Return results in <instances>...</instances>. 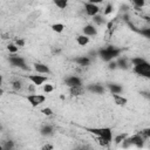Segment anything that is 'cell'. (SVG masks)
Wrapping results in <instances>:
<instances>
[{
	"mask_svg": "<svg viewBox=\"0 0 150 150\" xmlns=\"http://www.w3.org/2000/svg\"><path fill=\"white\" fill-rule=\"evenodd\" d=\"M87 130L90 131L91 134L96 135L97 137L103 138L108 142H111V139H112V132H111L110 128H89Z\"/></svg>",
	"mask_w": 150,
	"mask_h": 150,
	"instance_id": "cell-1",
	"label": "cell"
},
{
	"mask_svg": "<svg viewBox=\"0 0 150 150\" xmlns=\"http://www.w3.org/2000/svg\"><path fill=\"white\" fill-rule=\"evenodd\" d=\"M120 54V49H115L114 47L109 46L108 48H104L100 52V56L104 60V61H111L114 57L118 56Z\"/></svg>",
	"mask_w": 150,
	"mask_h": 150,
	"instance_id": "cell-2",
	"label": "cell"
},
{
	"mask_svg": "<svg viewBox=\"0 0 150 150\" xmlns=\"http://www.w3.org/2000/svg\"><path fill=\"white\" fill-rule=\"evenodd\" d=\"M134 71L141 76H144V77H150V64L144 61L139 64H135L134 66Z\"/></svg>",
	"mask_w": 150,
	"mask_h": 150,
	"instance_id": "cell-3",
	"label": "cell"
},
{
	"mask_svg": "<svg viewBox=\"0 0 150 150\" xmlns=\"http://www.w3.org/2000/svg\"><path fill=\"white\" fill-rule=\"evenodd\" d=\"M27 100H28V102H29L33 107H38V105H40L41 103L45 102L46 97H45L43 95L33 94V95H28V96H27Z\"/></svg>",
	"mask_w": 150,
	"mask_h": 150,
	"instance_id": "cell-4",
	"label": "cell"
},
{
	"mask_svg": "<svg viewBox=\"0 0 150 150\" xmlns=\"http://www.w3.org/2000/svg\"><path fill=\"white\" fill-rule=\"evenodd\" d=\"M84 9H86V13H87L89 16H94V15L98 14V12H100L98 6L95 5V4H90V2H87V4L84 5Z\"/></svg>",
	"mask_w": 150,
	"mask_h": 150,
	"instance_id": "cell-5",
	"label": "cell"
},
{
	"mask_svg": "<svg viewBox=\"0 0 150 150\" xmlns=\"http://www.w3.org/2000/svg\"><path fill=\"white\" fill-rule=\"evenodd\" d=\"M9 62L13 64V66H16V67H20L22 69H27L26 67V63H25V60L21 57V56H16V55H13L9 57Z\"/></svg>",
	"mask_w": 150,
	"mask_h": 150,
	"instance_id": "cell-6",
	"label": "cell"
},
{
	"mask_svg": "<svg viewBox=\"0 0 150 150\" xmlns=\"http://www.w3.org/2000/svg\"><path fill=\"white\" fill-rule=\"evenodd\" d=\"M28 80L32 81V83L34 86H41L42 83H45L47 81V76H42V75H29Z\"/></svg>",
	"mask_w": 150,
	"mask_h": 150,
	"instance_id": "cell-7",
	"label": "cell"
},
{
	"mask_svg": "<svg viewBox=\"0 0 150 150\" xmlns=\"http://www.w3.org/2000/svg\"><path fill=\"white\" fill-rule=\"evenodd\" d=\"M34 69L38 73H40V74H49L50 73L49 67L46 66V64H43V63H35L34 64Z\"/></svg>",
	"mask_w": 150,
	"mask_h": 150,
	"instance_id": "cell-8",
	"label": "cell"
},
{
	"mask_svg": "<svg viewBox=\"0 0 150 150\" xmlns=\"http://www.w3.org/2000/svg\"><path fill=\"white\" fill-rule=\"evenodd\" d=\"M66 83H67V86H69V87L82 86V81H81V79L77 77V76H70V77H68V79L66 80Z\"/></svg>",
	"mask_w": 150,
	"mask_h": 150,
	"instance_id": "cell-9",
	"label": "cell"
},
{
	"mask_svg": "<svg viewBox=\"0 0 150 150\" xmlns=\"http://www.w3.org/2000/svg\"><path fill=\"white\" fill-rule=\"evenodd\" d=\"M82 30H83V34L87 35V36H94V35H96V33H97L96 28H95L93 25H87V26H84V28H83Z\"/></svg>",
	"mask_w": 150,
	"mask_h": 150,
	"instance_id": "cell-10",
	"label": "cell"
},
{
	"mask_svg": "<svg viewBox=\"0 0 150 150\" xmlns=\"http://www.w3.org/2000/svg\"><path fill=\"white\" fill-rule=\"evenodd\" d=\"M69 91H70V95L73 96H79V95H82L84 89L82 86H74V87H69Z\"/></svg>",
	"mask_w": 150,
	"mask_h": 150,
	"instance_id": "cell-11",
	"label": "cell"
},
{
	"mask_svg": "<svg viewBox=\"0 0 150 150\" xmlns=\"http://www.w3.org/2000/svg\"><path fill=\"white\" fill-rule=\"evenodd\" d=\"M112 98H114V101H115V103L117 105H125L127 102H128V100L125 97H123V96H121L118 94H112Z\"/></svg>",
	"mask_w": 150,
	"mask_h": 150,
	"instance_id": "cell-12",
	"label": "cell"
},
{
	"mask_svg": "<svg viewBox=\"0 0 150 150\" xmlns=\"http://www.w3.org/2000/svg\"><path fill=\"white\" fill-rule=\"evenodd\" d=\"M76 42L80 46H86V45L89 43V36H87L84 34L83 35H79V36H76Z\"/></svg>",
	"mask_w": 150,
	"mask_h": 150,
	"instance_id": "cell-13",
	"label": "cell"
},
{
	"mask_svg": "<svg viewBox=\"0 0 150 150\" xmlns=\"http://www.w3.org/2000/svg\"><path fill=\"white\" fill-rule=\"evenodd\" d=\"M75 62L79 63V64H81V66H88L90 63V60L87 56H79V57L75 59Z\"/></svg>",
	"mask_w": 150,
	"mask_h": 150,
	"instance_id": "cell-14",
	"label": "cell"
},
{
	"mask_svg": "<svg viewBox=\"0 0 150 150\" xmlns=\"http://www.w3.org/2000/svg\"><path fill=\"white\" fill-rule=\"evenodd\" d=\"M88 89H89L90 91L96 93V94H102L103 90H104L103 87L100 86V84H90V86H88Z\"/></svg>",
	"mask_w": 150,
	"mask_h": 150,
	"instance_id": "cell-15",
	"label": "cell"
},
{
	"mask_svg": "<svg viewBox=\"0 0 150 150\" xmlns=\"http://www.w3.org/2000/svg\"><path fill=\"white\" fill-rule=\"evenodd\" d=\"M40 132H41L43 136H49V135L53 134V128H52L50 125H43V127L41 128Z\"/></svg>",
	"mask_w": 150,
	"mask_h": 150,
	"instance_id": "cell-16",
	"label": "cell"
},
{
	"mask_svg": "<svg viewBox=\"0 0 150 150\" xmlns=\"http://www.w3.org/2000/svg\"><path fill=\"white\" fill-rule=\"evenodd\" d=\"M53 2L55 4L56 7H59L60 9H64L68 6V0H53Z\"/></svg>",
	"mask_w": 150,
	"mask_h": 150,
	"instance_id": "cell-17",
	"label": "cell"
},
{
	"mask_svg": "<svg viewBox=\"0 0 150 150\" xmlns=\"http://www.w3.org/2000/svg\"><path fill=\"white\" fill-rule=\"evenodd\" d=\"M52 29L56 33H62L64 29V25L63 23H54V25H52Z\"/></svg>",
	"mask_w": 150,
	"mask_h": 150,
	"instance_id": "cell-18",
	"label": "cell"
},
{
	"mask_svg": "<svg viewBox=\"0 0 150 150\" xmlns=\"http://www.w3.org/2000/svg\"><path fill=\"white\" fill-rule=\"evenodd\" d=\"M108 87H109V89H110V91H111L112 94H118V93L122 91V87H121V86H117V84H109Z\"/></svg>",
	"mask_w": 150,
	"mask_h": 150,
	"instance_id": "cell-19",
	"label": "cell"
},
{
	"mask_svg": "<svg viewBox=\"0 0 150 150\" xmlns=\"http://www.w3.org/2000/svg\"><path fill=\"white\" fill-rule=\"evenodd\" d=\"M117 67L120 68H123V69H127L128 68V64H127V60L125 59H118V61L116 62Z\"/></svg>",
	"mask_w": 150,
	"mask_h": 150,
	"instance_id": "cell-20",
	"label": "cell"
},
{
	"mask_svg": "<svg viewBox=\"0 0 150 150\" xmlns=\"http://www.w3.org/2000/svg\"><path fill=\"white\" fill-rule=\"evenodd\" d=\"M7 49L11 52V53H16L18 52V46L16 45H14V43H9L8 46H7Z\"/></svg>",
	"mask_w": 150,
	"mask_h": 150,
	"instance_id": "cell-21",
	"label": "cell"
},
{
	"mask_svg": "<svg viewBox=\"0 0 150 150\" xmlns=\"http://www.w3.org/2000/svg\"><path fill=\"white\" fill-rule=\"evenodd\" d=\"M127 137V134H122V135H118L115 137V143L116 144H120L121 142H123V139Z\"/></svg>",
	"mask_w": 150,
	"mask_h": 150,
	"instance_id": "cell-22",
	"label": "cell"
},
{
	"mask_svg": "<svg viewBox=\"0 0 150 150\" xmlns=\"http://www.w3.org/2000/svg\"><path fill=\"white\" fill-rule=\"evenodd\" d=\"M131 2L137 7H143L145 5V0H131Z\"/></svg>",
	"mask_w": 150,
	"mask_h": 150,
	"instance_id": "cell-23",
	"label": "cell"
},
{
	"mask_svg": "<svg viewBox=\"0 0 150 150\" xmlns=\"http://www.w3.org/2000/svg\"><path fill=\"white\" fill-rule=\"evenodd\" d=\"M144 61H145V60L142 59V57H135V59L131 60V63L135 66V64H139V63H142V62H144Z\"/></svg>",
	"mask_w": 150,
	"mask_h": 150,
	"instance_id": "cell-24",
	"label": "cell"
},
{
	"mask_svg": "<svg viewBox=\"0 0 150 150\" xmlns=\"http://www.w3.org/2000/svg\"><path fill=\"white\" fill-rule=\"evenodd\" d=\"M53 89H54V87L52 84H45V87H43V91L45 93H52Z\"/></svg>",
	"mask_w": 150,
	"mask_h": 150,
	"instance_id": "cell-25",
	"label": "cell"
},
{
	"mask_svg": "<svg viewBox=\"0 0 150 150\" xmlns=\"http://www.w3.org/2000/svg\"><path fill=\"white\" fill-rule=\"evenodd\" d=\"M41 112H42L43 115H47V116L53 115V110H52L50 108H45V109H42V110H41Z\"/></svg>",
	"mask_w": 150,
	"mask_h": 150,
	"instance_id": "cell-26",
	"label": "cell"
},
{
	"mask_svg": "<svg viewBox=\"0 0 150 150\" xmlns=\"http://www.w3.org/2000/svg\"><path fill=\"white\" fill-rule=\"evenodd\" d=\"M97 139H98V141H97V142H98V144H100V145H102V146H108V145H109V143H110V142H108V141H105V139H103V138H100V137H98Z\"/></svg>",
	"mask_w": 150,
	"mask_h": 150,
	"instance_id": "cell-27",
	"label": "cell"
},
{
	"mask_svg": "<svg viewBox=\"0 0 150 150\" xmlns=\"http://www.w3.org/2000/svg\"><path fill=\"white\" fill-rule=\"evenodd\" d=\"M111 12H112V6H111V5H110V4H108V5H107V7H105V9H104V12H103V13H104V15H108V14H110V13H111Z\"/></svg>",
	"mask_w": 150,
	"mask_h": 150,
	"instance_id": "cell-28",
	"label": "cell"
},
{
	"mask_svg": "<svg viewBox=\"0 0 150 150\" xmlns=\"http://www.w3.org/2000/svg\"><path fill=\"white\" fill-rule=\"evenodd\" d=\"M94 18V21L96 22V23H98V25H101V23H103V19H102V16H100V15H94L93 16Z\"/></svg>",
	"mask_w": 150,
	"mask_h": 150,
	"instance_id": "cell-29",
	"label": "cell"
},
{
	"mask_svg": "<svg viewBox=\"0 0 150 150\" xmlns=\"http://www.w3.org/2000/svg\"><path fill=\"white\" fill-rule=\"evenodd\" d=\"M13 88H14L15 90H19V89L21 88V82H20V81H14V82H13Z\"/></svg>",
	"mask_w": 150,
	"mask_h": 150,
	"instance_id": "cell-30",
	"label": "cell"
},
{
	"mask_svg": "<svg viewBox=\"0 0 150 150\" xmlns=\"http://www.w3.org/2000/svg\"><path fill=\"white\" fill-rule=\"evenodd\" d=\"M16 46H18V47H23V46H25V40L18 39V40H16Z\"/></svg>",
	"mask_w": 150,
	"mask_h": 150,
	"instance_id": "cell-31",
	"label": "cell"
},
{
	"mask_svg": "<svg viewBox=\"0 0 150 150\" xmlns=\"http://www.w3.org/2000/svg\"><path fill=\"white\" fill-rule=\"evenodd\" d=\"M116 67H117L116 62H110V63H109V68H110V69H115Z\"/></svg>",
	"mask_w": 150,
	"mask_h": 150,
	"instance_id": "cell-32",
	"label": "cell"
},
{
	"mask_svg": "<svg viewBox=\"0 0 150 150\" xmlns=\"http://www.w3.org/2000/svg\"><path fill=\"white\" fill-rule=\"evenodd\" d=\"M103 0H88V2H90V4H95V5H97V4H100V2H102Z\"/></svg>",
	"mask_w": 150,
	"mask_h": 150,
	"instance_id": "cell-33",
	"label": "cell"
},
{
	"mask_svg": "<svg viewBox=\"0 0 150 150\" xmlns=\"http://www.w3.org/2000/svg\"><path fill=\"white\" fill-rule=\"evenodd\" d=\"M53 148H54V146H53V145H50V144H46V145H43V146H42V149H43V150H46V149H53Z\"/></svg>",
	"mask_w": 150,
	"mask_h": 150,
	"instance_id": "cell-34",
	"label": "cell"
},
{
	"mask_svg": "<svg viewBox=\"0 0 150 150\" xmlns=\"http://www.w3.org/2000/svg\"><path fill=\"white\" fill-rule=\"evenodd\" d=\"M12 146H13V143H12V142H7V143H6V145H5L4 148L8 149V148H12Z\"/></svg>",
	"mask_w": 150,
	"mask_h": 150,
	"instance_id": "cell-35",
	"label": "cell"
},
{
	"mask_svg": "<svg viewBox=\"0 0 150 150\" xmlns=\"http://www.w3.org/2000/svg\"><path fill=\"white\" fill-rule=\"evenodd\" d=\"M1 38H2L4 40H7V39H9V34H7V33H6V34H2Z\"/></svg>",
	"mask_w": 150,
	"mask_h": 150,
	"instance_id": "cell-36",
	"label": "cell"
},
{
	"mask_svg": "<svg viewBox=\"0 0 150 150\" xmlns=\"http://www.w3.org/2000/svg\"><path fill=\"white\" fill-rule=\"evenodd\" d=\"M1 84H2V76L0 75V86H1Z\"/></svg>",
	"mask_w": 150,
	"mask_h": 150,
	"instance_id": "cell-37",
	"label": "cell"
},
{
	"mask_svg": "<svg viewBox=\"0 0 150 150\" xmlns=\"http://www.w3.org/2000/svg\"><path fill=\"white\" fill-rule=\"evenodd\" d=\"M2 94H4V90H2V89H1V88H0V96H1V95H2Z\"/></svg>",
	"mask_w": 150,
	"mask_h": 150,
	"instance_id": "cell-38",
	"label": "cell"
},
{
	"mask_svg": "<svg viewBox=\"0 0 150 150\" xmlns=\"http://www.w3.org/2000/svg\"><path fill=\"white\" fill-rule=\"evenodd\" d=\"M2 148H4V146H2V145H0V150H1V149H2Z\"/></svg>",
	"mask_w": 150,
	"mask_h": 150,
	"instance_id": "cell-39",
	"label": "cell"
},
{
	"mask_svg": "<svg viewBox=\"0 0 150 150\" xmlns=\"http://www.w3.org/2000/svg\"><path fill=\"white\" fill-rule=\"evenodd\" d=\"M0 130H1V125H0Z\"/></svg>",
	"mask_w": 150,
	"mask_h": 150,
	"instance_id": "cell-40",
	"label": "cell"
}]
</instances>
